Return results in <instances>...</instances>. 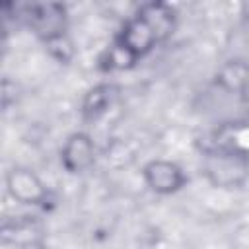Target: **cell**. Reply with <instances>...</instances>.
<instances>
[{"label": "cell", "mask_w": 249, "mask_h": 249, "mask_svg": "<svg viewBox=\"0 0 249 249\" xmlns=\"http://www.w3.org/2000/svg\"><path fill=\"white\" fill-rule=\"evenodd\" d=\"M202 173L206 181L216 189H239L249 177V160L216 146L204 154Z\"/></svg>", "instance_id": "1"}, {"label": "cell", "mask_w": 249, "mask_h": 249, "mask_svg": "<svg viewBox=\"0 0 249 249\" xmlns=\"http://www.w3.org/2000/svg\"><path fill=\"white\" fill-rule=\"evenodd\" d=\"M113 43L119 49H123L134 62H138L148 53H152L158 43H161V37L158 35L154 25L148 21V18L140 10H136V14L123 23Z\"/></svg>", "instance_id": "2"}, {"label": "cell", "mask_w": 249, "mask_h": 249, "mask_svg": "<svg viewBox=\"0 0 249 249\" xmlns=\"http://www.w3.org/2000/svg\"><path fill=\"white\" fill-rule=\"evenodd\" d=\"M27 23L35 31L37 37L43 39L45 45L64 39L66 37V27H68V18H66V8L56 2H47V4H31L27 6Z\"/></svg>", "instance_id": "3"}, {"label": "cell", "mask_w": 249, "mask_h": 249, "mask_svg": "<svg viewBox=\"0 0 249 249\" xmlns=\"http://www.w3.org/2000/svg\"><path fill=\"white\" fill-rule=\"evenodd\" d=\"M4 183H6L8 195L19 204L41 206L49 198V189L31 167H25V165L10 167Z\"/></svg>", "instance_id": "4"}, {"label": "cell", "mask_w": 249, "mask_h": 249, "mask_svg": "<svg viewBox=\"0 0 249 249\" xmlns=\"http://www.w3.org/2000/svg\"><path fill=\"white\" fill-rule=\"evenodd\" d=\"M142 181L154 195L167 196L179 193L185 187L187 175L177 161L156 158L142 167Z\"/></svg>", "instance_id": "5"}, {"label": "cell", "mask_w": 249, "mask_h": 249, "mask_svg": "<svg viewBox=\"0 0 249 249\" xmlns=\"http://www.w3.org/2000/svg\"><path fill=\"white\" fill-rule=\"evenodd\" d=\"M95 158H97L95 142L91 134L84 130L72 132L60 148V165L72 175L86 173L95 163Z\"/></svg>", "instance_id": "6"}, {"label": "cell", "mask_w": 249, "mask_h": 249, "mask_svg": "<svg viewBox=\"0 0 249 249\" xmlns=\"http://www.w3.org/2000/svg\"><path fill=\"white\" fill-rule=\"evenodd\" d=\"M113 97H115V88L111 84H97V86H93L86 93V97L82 101V115H84V119H88V121L99 119L111 107Z\"/></svg>", "instance_id": "7"}, {"label": "cell", "mask_w": 249, "mask_h": 249, "mask_svg": "<svg viewBox=\"0 0 249 249\" xmlns=\"http://www.w3.org/2000/svg\"><path fill=\"white\" fill-rule=\"evenodd\" d=\"M216 84L226 91H243L249 86V66L243 60H228L218 70Z\"/></svg>", "instance_id": "8"}, {"label": "cell", "mask_w": 249, "mask_h": 249, "mask_svg": "<svg viewBox=\"0 0 249 249\" xmlns=\"http://www.w3.org/2000/svg\"><path fill=\"white\" fill-rule=\"evenodd\" d=\"M39 235H41V228L31 220L21 218L4 224V241L8 243L25 247V245H33Z\"/></svg>", "instance_id": "9"}, {"label": "cell", "mask_w": 249, "mask_h": 249, "mask_svg": "<svg viewBox=\"0 0 249 249\" xmlns=\"http://www.w3.org/2000/svg\"><path fill=\"white\" fill-rule=\"evenodd\" d=\"M218 148L235 152L249 160V123H233L226 126Z\"/></svg>", "instance_id": "10"}]
</instances>
